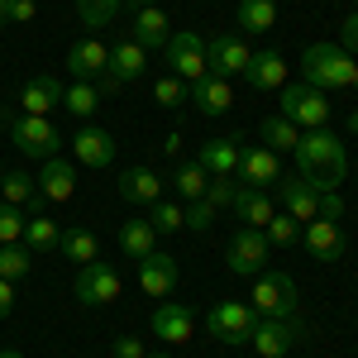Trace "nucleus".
<instances>
[{
  "label": "nucleus",
  "mask_w": 358,
  "mask_h": 358,
  "mask_svg": "<svg viewBox=\"0 0 358 358\" xmlns=\"http://www.w3.org/2000/svg\"><path fill=\"white\" fill-rule=\"evenodd\" d=\"M24 239V210L0 201V244H20Z\"/></svg>",
  "instance_id": "obj_41"
},
{
  "label": "nucleus",
  "mask_w": 358,
  "mask_h": 358,
  "mask_svg": "<svg viewBox=\"0 0 358 358\" xmlns=\"http://www.w3.org/2000/svg\"><path fill=\"white\" fill-rule=\"evenodd\" d=\"M62 91H67V86L57 82V77H48V72H43V77H29V82L20 86V110L24 115H48L53 106H62Z\"/></svg>",
  "instance_id": "obj_18"
},
{
  "label": "nucleus",
  "mask_w": 358,
  "mask_h": 358,
  "mask_svg": "<svg viewBox=\"0 0 358 358\" xmlns=\"http://www.w3.org/2000/svg\"><path fill=\"white\" fill-rule=\"evenodd\" d=\"M239 172H244V187H258V192L277 187V177H282L273 148H248L244 158H239Z\"/></svg>",
  "instance_id": "obj_22"
},
{
  "label": "nucleus",
  "mask_w": 358,
  "mask_h": 358,
  "mask_svg": "<svg viewBox=\"0 0 358 358\" xmlns=\"http://www.w3.org/2000/svg\"><path fill=\"white\" fill-rule=\"evenodd\" d=\"M0 358H24V354L20 349H0Z\"/></svg>",
  "instance_id": "obj_49"
},
{
  "label": "nucleus",
  "mask_w": 358,
  "mask_h": 358,
  "mask_svg": "<svg viewBox=\"0 0 358 358\" xmlns=\"http://www.w3.org/2000/svg\"><path fill=\"white\" fill-rule=\"evenodd\" d=\"M296 138H301V129H296L292 120H282V115H268V120H263V148H273V153H292Z\"/></svg>",
  "instance_id": "obj_33"
},
{
  "label": "nucleus",
  "mask_w": 358,
  "mask_h": 358,
  "mask_svg": "<svg viewBox=\"0 0 358 358\" xmlns=\"http://www.w3.org/2000/svg\"><path fill=\"white\" fill-rule=\"evenodd\" d=\"M349 129H354V134H358V110H354V115H349Z\"/></svg>",
  "instance_id": "obj_50"
},
{
  "label": "nucleus",
  "mask_w": 358,
  "mask_h": 358,
  "mask_svg": "<svg viewBox=\"0 0 358 358\" xmlns=\"http://www.w3.org/2000/svg\"><path fill=\"white\" fill-rule=\"evenodd\" d=\"M138 287L148 292V296H167L172 287H177V258L172 253H148V258H138Z\"/></svg>",
  "instance_id": "obj_16"
},
{
  "label": "nucleus",
  "mask_w": 358,
  "mask_h": 358,
  "mask_svg": "<svg viewBox=\"0 0 358 358\" xmlns=\"http://www.w3.org/2000/svg\"><path fill=\"white\" fill-rule=\"evenodd\" d=\"M124 10V0H77V20H82L86 29H101L110 24L115 15Z\"/></svg>",
  "instance_id": "obj_36"
},
{
  "label": "nucleus",
  "mask_w": 358,
  "mask_h": 358,
  "mask_svg": "<svg viewBox=\"0 0 358 358\" xmlns=\"http://www.w3.org/2000/svg\"><path fill=\"white\" fill-rule=\"evenodd\" d=\"M10 310H15V282H5V277H0V320H5Z\"/></svg>",
  "instance_id": "obj_47"
},
{
  "label": "nucleus",
  "mask_w": 358,
  "mask_h": 358,
  "mask_svg": "<svg viewBox=\"0 0 358 358\" xmlns=\"http://www.w3.org/2000/svg\"><path fill=\"white\" fill-rule=\"evenodd\" d=\"M263 234H268V244H277V248H296V244H301V220H292V215L282 210V215L268 220Z\"/></svg>",
  "instance_id": "obj_39"
},
{
  "label": "nucleus",
  "mask_w": 358,
  "mask_h": 358,
  "mask_svg": "<svg viewBox=\"0 0 358 358\" xmlns=\"http://www.w3.org/2000/svg\"><path fill=\"white\" fill-rule=\"evenodd\" d=\"M182 215H187V224H192L196 234H206V229L215 224V206L201 196V201H187V206H182Z\"/></svg>",
  "instance_id": "obj_42"
},
{
  "label": "nucleus",
  "mask_w": 358,
  "mask_h": 358,
  "mask_svg": "<svg viewBox=\"0 0 358 358\" xmlns=\"http://www.w3.org/2000/svg\"><path fill=\"white\" fill-rule=\"evenodd\" d=\"M192 106L201 115H224L229 106H234V86L220 82V77H206V82L192 86Z\"/></svg>",
  "instance_id": "obj_27"
},
{
  "label": "nucleus",
  "mask_w": 358,
  "mask_h": 358,
  "mask_svg": "<svg viewBox=\"0 0 358 358\" xmlns=\"http://www.w3.org/2000/svg\"><path fill=\"white\" fill-rule=\"evenodd\" d=\"M234 215L248 224V229H268V220L277 215L273 196L258 192V187H239V196H234Z\"/></svg>",
  "instance_id": "obj_24"
},
{
  "label": "nucleus",
  "mask_w": 358,
  "mask_h": 358,
  "mask_svg": "<svg viewBox=\"0 0 358 358\" xmlns=\"http://www.w3.org/2000/svg\"><path fill=\"white\" fill-rule=\"evenodd\" d=\"M72 148H77V163H82V167H110L115 163V134H110V129L86 124V129H77Z\"/></svg>",
  "instance_id": "obj_17"
},
{
  "label": "nucleus",
  "mask_w": 358,
  "mask_h": 358,
  "mask_svg": "<svg viewBox=\"0 0 358 358\" xmlns=\"http://www.w3.org/2000/svg\"><path fill=\"white\" fill-rule=\"evenodd\" d=\"M354 86H358V77H354Z\"/></svg>",
  "instance_id": "obj_54"
},
{
  "label": "nucleus",
  "mask_w": 358,
  "mask_h": 358,
  "mask_svg": "<svg viewBox=\"0 0 358 358\" xmlns=\"http://www.w3.org/2000/svg\"><path fill=\"white\" fill-rule=\"evenodd\" d=\"M67 67H72L77 82H101L110 72V48L101 38H82V43L67 48Z\"/></svg>",
  "instance_id": "obj_13"
},
{
  "label": "nucleus",
  "mask_w": 358,
  "mask_h": 358,
  "mask_svg": "<svg viewBox=\"0 0 358 358\" xmlns=\"http://www.w3.org/2000/svg\"><path fill=\"white\" fill-rule=\"evenodd\" d=\"M120 296V273H115L110 263H86V268H77V301L82 306H106Z\"/></svg>",
  "instance_id": "obj_11"
},
{
  "label": "nucleus",
  "mask_w": 358,
  "mask_h": 358,
  "mask_svg": "<svg viewBox=\"0 0 358 358\" xmlns=\"http://www.w3.org/2000/svg\"><path fill=\"white\" fill-rule=\"evenodd\" d=\"M253 310L258 315H273V320H292L296 315V282L287 273H258L253 282Z\"/></svg>",
  "instance_id": "obj_6"
},
{
  "label": "nucleus",
  "mask_w": 358,
  "mask_h": 358,
  "mask_svg": "<svg viewBox=\"0 0 358 358\" xmlns=\"http://www.w3.org/2000/svg\"><path fill=\"white\" fill-rule=\"evenodd\" d=\"M167 67H172V77H182L187 86L206 82L210 77V62H206V38L196 34V29H177L172 38H167Z\"/></svg>",
  "instance_id": "obj_4"
},
{
  "label": "nucleus",
  "mask_w": 358,
  "mask_h": 358,
  "mask_svg": "<svg viewBox=\"0 0 358 358\" xmlns=\"http://www.w3.org/2000/svg\"><path fill=\"white\" fill-rule=\"evenodd\" d=\"M153 334H158L163 344H187V339H192V310L182 301H163L153 310Z\"/></svg>",
  "instance_id": "obj_21"
},
{
  "label": "nucleus",
  "mask_w": 358,
  "mask_h": 358,
  "mask_svg": "<svg viewBox=\"0 0 358 358\" xmlns=\"http://www.w3.org/2000/svg\"><path fill=\"white\" fill-rule=\"evenodd\" d=\"M306 67V86H320V91H334V86H354L358 62L339 43H310L301 57Z\"/></svg>",
  "instance_id": "obj_2"
},
{
  "label": "nucleus",
  "mask_w": 358,
  "mask_h": 358,
  "mask_svg": "<svg viewBox=\"0 0 358 358\" xmlns=\"http://www.w3.org/2000/svg\"><path fill=\"white\" fill-rule=\"evenodd\" d=\"M153 224L148 220H124V229H120V248H124V258H148L153 253Z\"/></svg>",
  "instance_id": "obj_32"
},
{
  "label": "nucleus",
  "mask_w": 358,
  "mask_h": 358,
  "mask_svg": "<svg viewBox=\"0 0 358 358\" xmlns=\"http://www.w3.org/2000/svg\"><path fill=\"white\" fill-rule=\"evenodd\" d=\"M344 215V196L339 192H320V215L315 220H339Z\"/></svg>",
  "instance_id": "obj_44"
},
{
  "label": "nucleus",
  "mask_w": 358,
  "mask_h": 358,
  "mask_svg": "<svg viewBox=\"0 0 358 358\" xmlns=\"http://www.w3.org/2000/svg\"><path fill=\"white\" fill-rule=\"evenodd\" d=\"M206 62H210V77L234 82V77H244V72H248L253 48H248L239 34H215V38H206Z\"/></svg>",
  "instance_id": "obj_8"
},
{
  "label": "nucleus",
  "mask_w": 358,
  "mask_h": 358,
  "mask_svg": "<svg viewBox=\"0 0 358 358\" xmlns=\"http://www.w3.org/2000/svg\"><path fill=\"white\" fill-rule=\"evenodd\" d=\"M0 24H15V0H0Z\"/></svg>",
  "instance_id": "obj_48"
},
{
  "label": "nucleus",
  "mask_w": 358,
  "mask_h": 358,
  "mask_svg": "<svg viewBox=\"0 0 358 358\" xmlns=\"http://www.w3.org/2000/svg\"><path fill=\"white\" fill-rule=\"evenodd\" d=\"M282 120H292L296 129H325L330 120V101L320 86H306V82H287L282 86V106H277Z\"/></svg>",
  "instance_id": "obj_3"
},
{
  "label": "nucleus",
  "mask_w": 358,
  "mask_h": 358,
  "mask_svg": "<svg viewBox=\"0 0 358 358\" xmlns=\"http://www.w3.org/2000/svg\"><path fill=\"white\" fill-rule=\"evenodd\" d=\"M10 138H15V148L24 153V158H57V148H62V134L53 129V120L48 115H15L10 120Z\"/></svg>",
  "instance_id": "obj_5"
},
{
  "label": "nucleus",
  "mask_w": 358,
  "mask_h": 358,
  "mask_svg": "<svg viewBox=\"0 0 358 358\" xmlns=\"http://www.w3.org/2000/svg\"><path fill=\"white\" fill-rule=\"evenodd\" d=\"M29 263H34V253L24 244H0V277L5 282H20L29 273Z\"/></svg>",
  "instance_id": "obj_38"
},
{
  "label": "nucleus",
  "mask_w": 358,
  "mask_h": 358,
  "mask_svg": "<svg viewBox=\"0 0 358 358\" xmlns=\"http://www.w3.org/2000/svg\"><path fill=\"white\" fill-rule=\"evenodd\" d=\"M0 201H10V206H20V210H38L43 206V196H38V182L29 177V172H5V182H0Z\"/></svg>",
  "instance_id": "obj_28"
},
{
  "label": "nucleus",
  "mask_w": 358,
  "mask_h": 358,
  "mask_svg": "<svg viewBox=\"0 0 358 358\" xmlns=\"http://www.w3.org/2000/svg\"><path fill=\"white\" fill-rule=\"evenodd\" d=\"M115 358H143V344H138L134 334H120L115 339Z\"/></svg>",
  "instance_id": "obj_46"
},
{
  "label": "nucleus",
  "mask_w": 358,
  "mask_h": 358,
  "mask_svg": "<svg viewBox=\"0 0 358 358\" xmlns=\"http://www.w3.org/2000/svg\"><path fill=\"white\" fill-rule=\"evenodd\" d=\"M296 167L315 192H339L344 177H349V153H344V138L330 129H301L296 138Z\"/></svg>",
  "instance_id": "obj_1"
},
{
  "label": "nucleus",
  "mask_w": 358,
  "mask_h": 358,
  "mask_svg": "<svg viewBox=\"0 0 358 358\" xmlns=\"http://www.w3.org/2000/svg\"><path fill=\"white\" fill-rule=\"evenodd\" d=\"M224 263H229V273H239V277H258L268 268V234L244 224V229L229 239V248H224Z\"/></svg>",
  "instance_id": "obj_10"
},
{
  "label": "nucleus",
  "mask_w": 358,
  "mask_h": 358,
  "mask_svg": "<svg viewBox=\"0 0 358 358\" xmlns=\"http://www.w3.org/2000/svg\"><path fill=\"white\" fill-rule=\"evenodd\" d=\"M57 248H62V258H72L77 268H86V263H96V258H101V244H96V234H91V229H62Z\"/></svg>",
  "instance_id": "obj_29"
},
{
  "label": "nucleus",
  "mask_w": 358,
  "mask_h": 358,
  "mask_svg": "<svg viewBox=\"0 0 358 358\" xmlns=\"http://www.w3.org/2000/svg\"><path fill=\"white\" fill-rule=\"evenodd\" d=\"M62 106L77 115V120H86V115L101 110V91H96V82H72L62 91Z\"/></svg>",
  "instance_id": "obj_35"
},
{
  "label": "nucleus",
  "mask_w": 358,
  "mask_h": 358,
  "mask_svg": "<svg viewBox=\"0 0 358 358\" xmlns=\"http://www.w3.org/2000/svg\"><path fill=\"white\" fill-rule=\"evenodd\" d=\"M143 72H148V53L138 48L134 38H120L110 48V72H106V77H115V82L124 86V82H138Z\"/></svg>",
  "instance_id": "obj_23"
},
{
  "label": "nucleus",
  "mask_w": 358,
  "mask_h": 358,
  "mask_svg": "<svg viewBox=\"0 0 358 358\" xmlns=\"http://www.w3.org/2000/svg\"><path fill=\"white\" fill-rule=\"evenodd\" d=\"M153 229H158V234H177V229H182V224H187V215H182V206H177V201H153Z\"/></svg>",
  "instance_id": "obj_40"
},
{
  "label": "nucleus",
  "mask_w": 358,
  "mask_h": 358,
  "mask_svg": "<svg viewBox=\"0 0 358 358\" xmlns=\"http://www.w3.org/2000/svg\"><path fill=\"white\" fill-rule=\"evenodd\" d=\"M258 325V310L244 301H220L210 315H206V330L215 334L220 344H248V334Z\"/></svg>",
  "instance_id": "obj_9"
},
{
  "label": "nucleus",
  "mask_w": 358,
  "mask_h": 358,
  "mask_svg": "<svg viewBox=\"0 0 358 358\" xmlns=\"http://www.w3.org/2000/svg\"><path fill=\"white\" fill-rule=\"evenodd\" d=\"M306 339V325L292 315V320H273V315H258V325L248 334V344L258 349L263 358H287L296 344Z\"/></svg>",
  "instance_id": "obj_7"
},
{
  "label": "nucleus",
  "mask_w": 358,
  "mask_h": 358,
  "mask_svg": "<svg viewBox=\"0 0 358 358\" xmlns=\"http://www.w3.org/2000/svg\"><path fill=\"white\" fill-rule=\"evenodd\" d=\"M129 38H134L143 53H153V48H167L172 24H167V15L158 5H143V10H134V20H129Z\"/></svg>",
  "instance_id": "obj_15"
},
{
  "label": "nucleus",
  "mask_w": 358,
  "mask_h": 358,
  "mask_svg": "<svg viewBox=\"0 0 358 358\" xmlns=\"http://www.w3.org/2000/svg\"><path fill=\"white\" fill-rule=\"evenodd\" d=\"M339 38H344V43H339L344 53H358V10H354V15H344V29H339Z\"/></svg>",
  "instance_id": "obj_45"
},
{
  "label": "nucleus",
  "mask_w": 358,
  "mask_h": 358,
  "mask_svg": "<svg viewBox=\"0 0 358 358\" xmlns=\"http://www.w3.org/2000/svg\"><path fill=\"white\" fill-rule=\"evenodd\" d=\"M129 5H138V10H143V5H158V0H129Z\"/></svg>",
  "instance_id": "obj_51"
},
{
  "label": "nucleus",
  "mask_w": 358,
  "mask_h": 358,
  "mask_svg": "<svg viewBox=\"0 0 358 358\" xmlns=\"http://www.w3.org/2000/svg\"><path fill=\"white\" fill-rule=\"evenodd\" d=\"M248 86H258V91H282L287 86V62H282V53H253V62H248Z\"/></svg>",
  "instance_id": "obj_25"
},
{
  "label": "nucleus",
  "mask_w": 358,
  "mask_h": 358,
  "mask_svg": "<svg viewBox=\"0 0 358 358\" xmlns=\"http://www.w3.org/2000/svg\"><path fill=\"white\" fill-rule=\"evenodd\" d=\"M0 182H5V172H0Z\"/></svg>",
  "instance_id": "obj_53"
},
{
  "label": "nucleus",
  "mask_w": 358,
  "mask_h": 358,
  "mask_svg": "<svg viewBox=\"0 0 358 358\" xmlns=\"http://www.w3.org/2000/svg\"><path fill=\"white\" fill-rule=\"evenodd\" d=\"M244 138L229 134V138H206L201 148H196V163L206 167L210 177H234L239 172V158H244V148H239Z\"/></svg>",
  "instance_id": "obj_14"
},
{
  "label": "nucleus",
  "mask_w": 358,
  "mask_h": 358,
  "mask_svg": "<svg viewBox=\"0 0 358 358\" xmlns=\"http://www.w3.org/2000/svg\"><path fill=\"white\" fill-rule=\"evenodd\" d=\"M143 358H172V354H143Z\"/></svg>",
  "instance_id": "obj_52"
},
{
  "label": "nucleus",
  "mask_w": 358,
  "mask_h": 358,
  "mask_svg": "<svg viewBox=\"0 0 358 358\" xmlns=\"http://www.w3.org/2000/svg\"><path fill=\"white\" fill-rule=\"evenodd\" d=\"M153 101H158L163 110H177V106H187V101H192V86L182 82V77H172V72H167V77H158V82H153Z\"/></svg>",
  "instance_id": "obj_37"
},
{
  "label": "nucleus",
  "mask_w": 358,
  "mask_h": 358,
  "mask_svg": "<svg viewBox=\"0 0 358 358\" xmlns=\"http://www.w3.org/2000/svg\"><path fill=\"white\" fill-rule=\"evenodd\" d=\"M234 196H239V182L234 177H210V187H206V201L224 210V206H234Z\"/></svg>",
  "instance_id": "obj_43"
},
{
  "label": "nucleus",
  "mask_w": 358,
  "mask_h": 358,
  "mask_svg": "<svg viewBox=\"0 0 358 358\" xmlns=\"http://www.w3.org/2000/svg\"><path fill=\"white\" fill-rule=\"evenodd\" d=\"M277 201H282V210L292 220H315L320 215V192L306 182L301 172L296 177H277Z\"/></svg>",
  "instance_id": "obj_12"
},
{
  "label": "nucleus",
  "mask_w": 358,
  "mask_h": 358,
  "mask_svg": "<svg viewBox=\"0 0 358 358\" xmlns=\"http://www.w3.org/2000/svg\"><path fill=\"white\" fill-rule=\"evenodd\" d=\"M301 239H306V248H310V258H320V263L344 258V234H339L334 220H306Z\"/></svg>",
  "instance_id": "obj_20"
},
{
  "label": "nucleus",
  "mask_w": 358,
  "mask_h": 358,
  "mask_svg": "<svg viewBox=\"0 0 358 358\" xmlns=\"http://www.w3.org/2000/svg\"><path fill=\"white\" fill-rule=\"evenodd\" d=\"M120 196L134 201V206H153V201L163 196V182H158V172H148V167H129V172H120Z\"/></svg>",
  "instance_id": "obj_26"
},
{
  "label": "nucleus",
  "mask_w": 358,
  "mask_h": 358,
  "mask_svg": "<svg viewBox=\"0 0 358 358\" xmlns=\"http://www.w3.org/2000/svg\"><path fill=\"white\" fill-rule=\"evenodd\" d=\"M172 187H177V196H182V201H201V196H206V187H210V172H206V167L196 163H182L177 167V177H172Z\"/></svg>",
  "instance_id": "obj_34"
},
{
  "label": "nucleus",
  "mask_w": 358,
  "mask_h": 358,
  "mask_svg": "<svg viewBox=\"0 0 358 358\" xmlns=\"http://www.w3.org/2000/svg\"><path fill=\"white\" fill-rule=\"evenodd\" d=\"M273 24H277L273 0H239V29L244 34H268Z\"/></svg>",
  "instance_id": "obj_30"
},
{
  "label": "nucleus",
  "mask_w": 358,
  "mask_h": 358,
  "mask_svg": "<svg viewBox=\"0 0 358 358\" xmlns=\"http://www.w3.org/2000/svg\"><path fill=\"white\" fill-rule=\"evenodd\" d=\"M38 196L43 201H72V192H77V167L62 163V158H48V163L38 167Z\"/></svg>",
  "instance_id": "obj_19"
},
{
  "label": "nucleus",
  "mask_w": 358,
  "mask_h": 358,
  "mask_svg": "<svg viewBox=\"0 0 358 358\" xmlns=\"http://www.w3.org/2000/svg\"><path fill=\"white\" fill-rule=\"evenodd\" d=\"M57 239H62L57 220H48V215H34V220H24V248H29V253H53Z\"/></svg>",
  "instance_id": "obj_31"
}]
</instances>
